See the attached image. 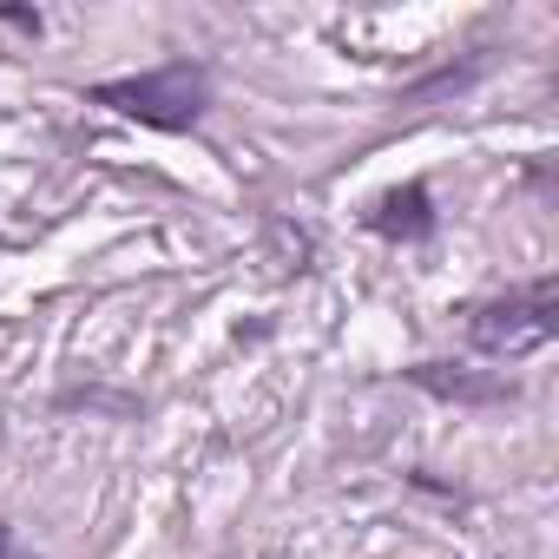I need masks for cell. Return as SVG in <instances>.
Returning <instances> with one entry per match:
<instances>
[{
  "mask_svg": "<svg viewBox=\"0 0 559 559\" xmlns=\"http://www.w3.org/2000/svg\"><path fill=\"white\" fill-rule=\"evenodd\" d=\"M467 323V349L487 356V362H520L533 349H546L559 336V276H533V284H513L500 297H480L461 310Z\"/></svg>",
  "mask_w": 559,
  "mask_h": 559,
  "instance_id": "7a4b0ae2",
  "label": "cell"
},
{
  "mask_svg": "<svg viewBox=\"0 0 559 559\" xmlns=\"http://www.w3.org/2000/svg\"><path fill=\"white\" fill-rule=\"evenodd\" d=\"M408 389L435 395V402H454V408H513L520 402V382L507 369H467V362H408L402 369Z\"/></svg>",
  "mask_w": 559,
  "mask_h": 559,
  "instance_id": "3957f363",
  "label": "cell"
},
{
  "mask_svg": "<svg viewBox=\"0 0 559 559\" xmlns=\"http://www.w3.org/2000/svg\"><path fill=\"white\" fill-rule=\"evenodd\" d=\"M0 27H14V34L40 40V34H47V14H40V8H14V0H8V8H0Z\"/></svg>",
  "mask_w": 559,
  "mask_h": 559,
  "instance_id": "8992f818",
  "label": "cell"
},
{
  "mask_svg": "<svg viewBox=\"0 0 559 559\" xmlns=\"http://www.w3.org/2000/svg\"><path fill=\"white\" fill-rule=\"evenodd\" d=\"M0 559H40V552H34V546H27L8 520H0Z\"/></svg>",
  "mask_w": 559,
  "mask_h": 559,
  "instance_id": "52a82bcc",
  "label": "cell"
},
{
  "mask_svg": "<svg viewBox=\"0 0 559 559\" xmlns=\"http://www.w3.org/2000/svg\"><path fill=\"white\" fill-rule=\"evenodd\" d=\"M487 67H493V47H474L467 60H448V67H435L428 80L402 86V106H428V99H441V93H467L474 80H487Z\"/></svg>",
  "mask_w": 559,
  "mask_h": 559,
  "instance_id": "5b68a950",
  "label": "cell"
},
{
  "mask_svg": "<svg viewBox=\"0 0 559 559\" xmlns=\"http://www.w3.org/2000/svg\"><path fill=\"white\" fill-rule=\"evenodd\" d=\"M362 230H376L382 243H428L435 230H441V211H435V191H428V178H402V185H389V191H376L369 204H362Z\"/></svg>",
  "mask_w": 559,
  "mask_h": 559,
  "instance_id": "277c9868",
  "label": "cell"
},
{
  "mask_svg": "<svg viewBox=\"0 0 559 559\" xmlns=\"http://www.w3.org/2000/svg\"><path fill=\"white\" fill-rule=\"evenodd\" d=\"M86 106H106L112 119H132L145 132H198L204 112L217 106V86H211L204 60H165L152 73H126V80L86 86Z\"/></svg>",
  "mask_w": 559,
  "mask_h": 559,
  "instance_id": "6da1fadb",
  "label": "cell"
}]
</instances>
